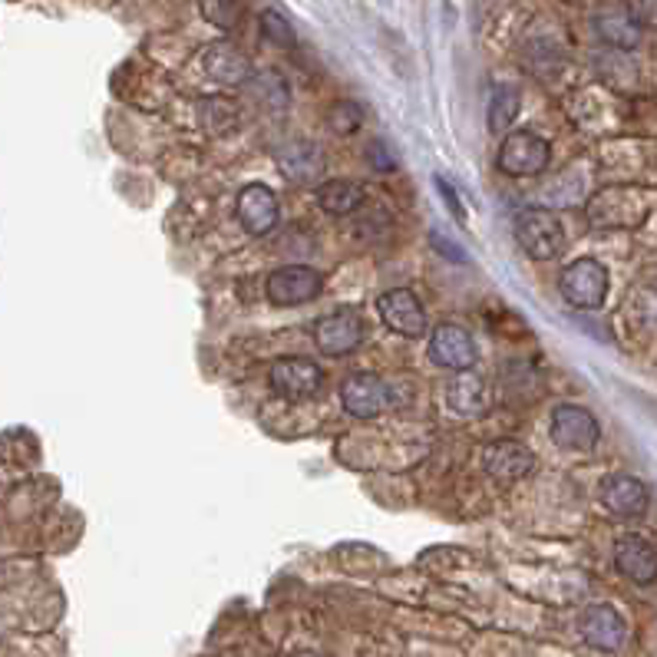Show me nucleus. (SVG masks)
Here are the masks:
<instances>
[{
    "mask_svg": "<svg viewBox=\"0 0 657 657\" xmlns=\"http://www.w3.org/2000/svg\"><path fill=\"white\" fill-rule=\"evenodd\" d=\"M436 188L442 191V201H446V208L459 218V221H466V211H462V205H459V195H456V188L442 178V175H436Z\"/></svg>",
    "mask_w": 657,
    "mask_h": 657,
    "instance_id": "nucleus-27",
    "label": "nucleus"
},
{
    "mask_svg": "<svg viewBox=\"0 0 657 657\" xmlns=\"http://www.w3.org/2000/svg\"><path fill=\"white\" fill-rule=\"evenodd\" d=\"M317 201L330 215H350L363 205V188L350 178H330L317 185Z\"/></svg>",
    "mask_w": 657,
    "mask_h": 657,
    "instance_id": "nucleus-19",
    "label": "nucleus"
},
{
    "mask_svg": "<svg viewBox=\"0 0 657 657\" xmlns=\"http://www.w3.org/2000/svg\"><path fill=\"white\" fill-rule=\"evenodd\" d=\"M551 439H555V446L568 449V452H588V449L598 446L601 426L584 406L561 403L551 413Z\"/></svg>",
    "mask_w": 657,
    "mask_h": 657,
    "instance_id": "nucleus-5",
    "label": "nucleus"
},
{
    "mask_svg": "<svg viewBox=\"0 0 657 657\" xmlns=\"http://www.w3.org/2000/svg\"><path fill=\"white\" fill-rule=\"evenodd\" d=\"M551 158V149L541 135L522 129V132H512L505 135L502 149H499V168L505 175H515V178H525V175H538Z\"/></svg>",
    "mask_w": 657,
    "mask_h": 657,
    "instance_id": "nucleus-6",
    "label": "nucleus"
},
{
    "mask_svg": "<svg viewBox=\"0 0 657 657\" xmlns=\"http://www.w3.org/2000/svg\"><path fill=\"white\" fill-rule=\"evenodd\" d=\"M205 20H211L221 30H231L238 23V3L234 0H201Z\"/></svg>",
    "mask_w": 657,
    "mask_h": 657,
    "instance_id": "nucleus-25",
    "label": "nucleus"
},
{
    "mask_svg": "<svg viewBox=\"0 0 657 657\" xmlns=\"http://www.w3.org/2000/svg\"><path fill=\"white\" fill-rule=\"evenodd\" d=\"M314 340H317L320 353L343 357V353H350V350L360 347V340H363V320L353 310H347V307L330 310L327 317H320L314 324Z\"/></svg>",
    "mask_w": 657,
    "mask_h": 657,
    "instance_id": "nucleus-7",
    "label": "nucleus"
},
{
    "mask_svg": "<svg viewBox=\"0 0 657 657\" xmlns=\"http://www.w3.org/2000/svg\"><path fill=\"white\" fill-rule=\"evenodd\" d=\"M518 106H522V96H518L515 86H495V89H492V99H489V129H492L495 135H502V132L515 122Z\"/></svg>",
    "mask_w": 657,
    "mask_h": 657,
    "instance_id": "nucleus-22",
    "label": "nucleus"
},
{
    "mask_svg": "<svg viewBox=\"0 0 657 657\" xmlns=\"http://www.w3.org/2000/svg\"><path fill=\"white\" fill-rule=\"evenodd\" d=\"M340 403L357 419H373L390 406V386L373 373H353L340 386Z\"/></svg>",
    "mask_w": 657,
    "mask_h": 657,
    "instance_id": "nucleus-9",
    "label": "nucleus"
},
{
    "mask_svg": "<svg viewBox=\"0 0 657 657\" xmlns=\"http://www.w3.org/2000/svg\"><path fill=\"white\" fill-rule=\"evenodd\" d=\"M277 218H281V208H277V195L267 188V185H244L241 195H238V221L248 234L261 238L267 231L277 228Z\"/></svg>",
    "mask_w": 657,
    "mask_h": 657,
    "instance_id": "nucleus-11",
    "label": "nucleus"
},
{
    "mask_svg": "<svg viewBox=\"0 0 657 657\" xmlns=\"http://www.w3.org/2000/svg\"><path fill=\"white\" fill-rule=\"evenodd\" d=\"M429 360L446 370H472L475 340L459 324H436L429 333Z\"/></svg>",
    "mask_w": 657,
    "mask_h": 657,
    "instance_id": "nucleus-8",
    "label": "nucleus"
},
{
    "mask_svg": "<svg viewBox=\"0 0 657 657\" xmlns=\"http://www.w3.org/2000/svg\"><path fill=\"white\" fill-rule=\"evenodd\" d=\"M449 409L472 416L482 409V376L475 370H459V376H452L449 390H446Z\"/></svg>",
    "mask_w": 657,
    "mask_h": 657,
    "instance_id": "nucleus-20",
    "label": "nucleus"
},
{
    "mask_svg": "<svg viewBox=\"0 0 657 657\" xmlns=\"http://www.w3.org/2000/svg\"><path fill=\"white\" fill-rule=\"evenodd\" d=\"M561 297L578 310H598L607 297V271L594 258H578L561 271Z\"/></svg>",
    "mask_w": 657,
    "mask_h": 657,
    "instance_id": "nucleus-2",
    "label": "nucleus"
},
{
    "mask_svg": "<svg viewBox=\"0 0 657 657\" xmlns=\"http://www.w3.org/2000/svg\"><path fill=\"white\" fill-rule=\"evenodd\" d=\"M380 317L399 337H423L426 333V310L409 287H393L380 297Z\"/></svg>",
    "mask_w": 657,
    "mask_h": 657,
    "instance_id": "nucleus-10",
    "label": "nucleus"
},
{
    "mask_svg": "<svg viewBox=\"0 0 657 657\" xmlns=\"http://www.w3.org/2000/svg\"><path fill=\"white\" fill-rule=\"evenodd\" d=\"M277 165H281L284 178H291L297 185H310L324 172V152L314 142H294L277 155Z\"/></svg>",
    "mask_w": 657,
    "mask_h": 657,
    "instance_id": "nucleus-17",
    "label": "nucleus"
},
{
    "mask_svg": "<svg viewBox=\"0 0 657 657\" xmlns=\"http://www.w3.org/2000/svg\"><path fill=\"white\" fill-rule=\"evenodd\" d=\"M370 158H373V165H376L380 172H390V168H396V158L386 152V145H383V142H373V145H370Z\"/></svg>",
    "mask_w": 657,
    "mask_h": 657,
    "instance_id": "nucleus-28",
    "label": "nucleus"
},
{
    "mask_svg": "<svg viewBox=\"0 0 657 657\" xmlns=\"http://www.w3.org/2000/svg\"><path fill=\"white\" fill-rule=\"evenodd\" d=\"M294 657H320V654H317V650H297Z\"/></svg>",
    "mask_w": 657,
    "mask_h": 657,
    "instance_id": "nucleus-29",
    "label": "nucleus"
},
{
    "mask_svg": "<svg viewBox=\"0 0 657 657\" xmlns=\"http://www.w3.org/2000/svg\"><path fill=\"white\" fill-rule=\"evenodd\" d=\"M205 69L225 86H238L251 79V59L228 40H218L205 50Z\"/></svg>",
    "mask_w": 657,
    "mask_h": 657,
    "instance_id": "nucleus-16",
    "label": "nucleus"
},
{
    "mask_svg": "<svg viewBox=\"0 0 657 657\" xmlns=\"http://www.w3.org/2000/svg\"><path fill=\"white\" fill-rule=\"evenodd\" d=\"M198 119L208 132L221 135V132H231L238 125V106L225 96H205L198 102Z\"/></svg>",
    "mask_w": 657,
    "mask_h": 657,
    "instance_id": "nucleus-21",
    "label": "nucleus"
},
{
    "mask_svg": "<svg viewBox=\"0 0 657 657\" xmlns=\"http://www.w3.org/2000/svg\"><path fill=\"white\" fill-rule=\"evenodd\" d=\"M512 234L535 261H551L565 251V231L558 218L545 208H522L512 221Z\"/></svg>",
    "mask_w": 657,
    "mask_h": 657,
    "instance_id": "nucleus-1",
    "label": "nucleus"
},
{
    "mask_svg": "<svg viewBox=\"0 0 657 657\" xmlns=\"http://www.w3.org/2000/svg\"><path fill=\"white\" fill-rule=\"evenodd\" d=\"M614 565L624 578L637 584H650L657 578V551L644 535H634V532L614 541Z\"/></svg>",
    "mask_w": 657,
    "mask_h": 657,
    "instance_id": "nucleus-14",
    "label": "nucleus"
},
{
    "mask_svg": "<svg viewBox=\"0 0 657 657\" xmlns=\"http://www.w3.org/2000/svg\"><path fill=\"white\" fill-rule=\"evenodd\" d=\"M594 30H598V36H601L604 43H611V46H617V50H634V46L640 43V20H637L631 10H624V7L601 13V17L594 20Z\"/></svg>",
    "mask_w": 657,
    "mask_h": 657,
    "instance_id": "nucleus-18",
    "label": "nucleus"
},
{
    "mask_svg": "<svg viewBox=\"0 0 657 657\" xmlns=\"http://www.w3.org/2000/svg\"><path fill=\"white\" fill-rule=\"evenodd\" d=\"M327 125H330L337 135H353V132L363 125V109H360L357 102H350V99H340V102L330 106Z\"/></svg>",
    "mask_w": 657,
    "mask_h": 657,
    "instance_id": "nucleus-23",
    "label": "nucleus"
},
{
    "mask_svg": "<svg viewBox=\"0 0 657 657\" xmlns=\"http://www.w3.org/2000/svg\"><path fill=\"white\" fill-rule=\"evenodd\" d=\"M482 466L495 482H518L532 472L535 456L518 439H495L482 449Z\"/></svg>",
    "mask_w": 657,
    "mask_h": 657,
    "instance_id": "nucleus-12",
    "label": "nucleus"
},
{
    "mask_svg": "<svg viewBox=\"0 0 657 657\" xmlns=\"http://www.w3.org/2000/svg\"><path fill=\"white\" fill-rule=\"evenodd\" d=\"M261 33L274 43V46H281V50H291L294 46V26L284 20V13H277V10H264L261 13Z\"/></svg>",
    "mask_w": 657,
    "mask_h": 657,
    "instance_id": "nucleus-24",
    "label": "nucleus"
},
{
    "mask_svg": "<svg viewBox=\"0 0 657 657\" xmlns=\"http://www.w3.org/2000/svg\"><path fill=\"white\" fill-rule=\"evenodd\" d=\"M581 637H584L594 650L614 654V650H621L624 640H627V624H624V617L617 614V607H611V604H591V607L581 614Z\"/></svg>",
    "mask_w": 657,
    "mask_h": 657,
    "instance_id": "nucleus-13",
    "label": "nucleus"
},
{
    "mask_svg": "<svg viewBox=\"0 0 657 657\" xmlns=\"http://www.w3.org/2000/svg\"><path fill=\"white\" fill-rule=\"evenodd\" d=\"M601 505L617 515V518H634L644 512L647 505V489L637 475H627V472H614L601 482Z\"/></svg>",
    "mask_w": 657,
    "mask_h": 657,
    "instance_id": "nucleus-15",
    "label": "nucleus"
},
{
    "mask_svg": "<svg viewBox=\"0 0 657 657\" xmlns=\"http://www.w3.org/2000/svg\"><path fill=\"white\" fill-rule=\"evenodd\" d=\"M320 287H324V277H320L317 267H310V264H284V267L267 274L264 294L277 307H294V304L314 300L320 294Z\"/></svg>",
    "mask_w": 657,
    "mask_h": 657,
    "instance_id": "nucleus-3",
    "label": "nucleus"
},
{
    "mask_svg": "<svg viewBox=\"0 0 657 657\" xmlns=\"http://www.w3.org/2000/svg\"><path fill=\"white\" fill-rule=\"evenodd\" d=\"M429 241H432V248H436L442 258H449V261H459V264L466 261V251H462L456 241H449V238H446L439 228H429Z\"/></svg>",
    "mask_w": 657,
    "mask_h": 657,
    "instance_id": "nucleus-26",
    "label": "nucleus"
},
{
    "mask_svg": "<svg viewBox=\"0 0 657 657\" xmlns=\"http://www.w3.org/2000/svg\"><path fill=\"white\" fill-rule=\"evenodd\" d=\"M320 383H324V370L307 357H277L271 363V390L287 403L310 399L320 390Z\"/></svg>",
    "mask_w": 657,
    "mask_h": 657,
    "instance_id": "nucleus-4",
    "label": "nucleus"
}]
</instances>
